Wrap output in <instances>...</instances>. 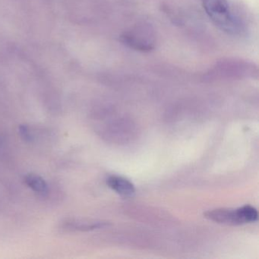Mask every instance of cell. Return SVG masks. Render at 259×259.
I'll use <instances>...</instances> for the list:
<instances>
[{"mask_svg":"<svg viewBox=\"0 0 259 259\" xmlns=\"http://www.w3.org/2000/svg\"><path fill=\"white\" fill-rule=\"evenodd\" d=\"M19 133L21 138L23 139L25 142H31L34 140L32 133L30 130L29 127L27 125H20L19 126Z\"/></svg>","mask_w":259,"mask_h":259,"instance_id":"cell-8","label":"cell"},{"mask_svg":"<svg viewBox=\"0 0 259 259\" xmlns=\"http://www.w3.org/2000/svg\"><path fill=\"white\" fill-rule=\"evenodd\" d=\"M107 184L112 190L125 198L133 197L136 193L134 185L123 177L111 176L107 179Z\"/></svg>","mask_w":259,"mask_h":259,"instance_id":"cell-4","label":"cell"},{"mask_svg":"<svg viewBox=\"0 0 259 259\" xmlns=\"http://www.w3.org/2000/svg\"><path fill=\"white\" fill-rule=\"evenodd\" d=\"M239 216L243 224L255 222L257 220V211L254 207L250 205H245L237 208Z\"/></svg>","mask_w":259,"mask_h":259,"instance_id":"cell-7","label":"cell"},{"mask_svg":"<svg viewBox=\"0 0 259 259\" xmlns=\"http://www.w3.org/2000/svg\"><path fill=\"white\" fill-rule=\"evenodd\" d=\"M121 40L128 48L141 52H150L155 48V33L149 24H137L125 31Z\"/></svg>","mask_w":259,"mask_h":259,"instance_id":"cell-2","label":"cell"},{"mask_svg":"<svg viewBox=\"0 0 259 259\" xmlns=\"http://www.w3.org/2000/svg\"><path fill=\"white\" fill-rule=\"evenodd\" d=\"M107 226H108V223L89 220H67L64 223V227L66 230L74 231H90L97 229L104 228Z\"/></svg>","mask_w":259,"mask_h":259,"instance_id":"cell-5","label":"cell"},{"mask_svg":"<svg viewBox=\"0 0 259 259\" xmlns=\"http://www.w3.org/2000/svg\"><path fill=\"white\" fill-rule=\"evenodd\" d=\"M2 145V141H1V139H0V146Z\"/></svg>","mask_w":259,"mask_h":259,"instance_id":"cell-9","label":"cell"},{"mask_svg":"<svg viewBox=\"0 0 259 259\" xmlns=\"http://www.w3.org/2000/svg\"><path fill=\"white\" fill-rule=\"evenodd\" d=\"M204 216L210 221L226 225L236 226L243 224L237 209L218 208L208 210Z\"/></svg>","mask_w":259,"mask_h":259,"instance_id":"cell-3","label":"cell"},{"mask_svg":"<svg viewBox=\"0 0 259 259\" xmlns=\"http://www.w3.org/2000/svg\"><path fill=\"white\" fill-rule=\"evenodd\" d=\"M26 186L34 192L40 195H45L48 192V185L45 179L37 174H29L24 178Z\"/></svg>","mask_w":259,"mask_h":259,"instance_id":"cell-6","label":"cell"},{"mask_svg":"<svg viewBox=\"0 0 259 259\" xmlns=\"http://www.w3.org/2000/svg\"><path fill=\"white\" fill-rule=\"evenodd\" d=\"M202 4L210 20L221 31L230 34L239 32V23L230 10L227 0H202Z\"/></svg>","mask_w":259,"mask_h":259,"instance_id":"cell-1","label":"cell"}]
</instances>
